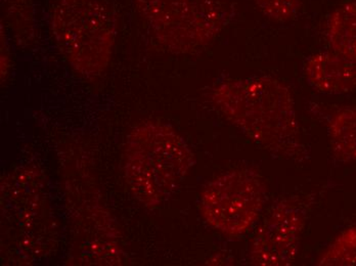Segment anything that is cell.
<instances>
[{
    "label": "cell",
    "instance_id": "obj_1",
    "mask_svg": "<svg viewBox=\"0 0 356 266\" xmlns=\"http://www.w3.org/2000/svg\"><path fill=\"white\" fill-rule=\"evenodd\" d=\"M212 101L262 150L284 159H303L294 97L281 80L266 75L227 80L214 88Z\"/></svg>",
    "mask_w": 356,
    "mask_h": 266
},
{
    "label": "cell",
    "instance_id": "obj_2",
    "mask_svg": "<svg viewBox=\"0 0 356 266\" xmlns=\"http://www.w3.org/2000/svg\"><path fill=\"white\" fill-rule=\"evenodd\" d=\"M196 163L184 138L171 125L145 120L127 138L123 157L126 185L149 208L168 200Z\"/></svg>",
    "mask_w": 356,
    "mask_h": 266
},
{
    "label": "cell",
    "instance_id": "obj_3",
    "mask_svg": "<svg viewBox=\"0 0 356 266\" xmlns=\"http://www.w3.org/2000/svg\"><path fill=\"white\" fill-rule=\"evenodd\" d=\"M62 55L81 76H101L112 58L118 16L108 0H56L49 17Z\"/></svg>",
    "mask_w": 356,
    "mask_h": 266
},
{
    "label": "cell",
    "instance_id": "obj_4",
    "mask_svg": "<svg viewBox=\"0 0 356 266\" xmlns=\"http://www.w3.org/2000/svg\"><path fill=\"white\" fill-rule=\"evenodd\" d=\"M2 222L13 263H30L53 245L47 183L35 167H19L1 183Z\"/></svg>",
    "mask_w": 356,
    "mask_h": 266
},
{
    "label": "cell",
    "instance_id": "obj_5",
    "mask_svg": "<svg viewBox=\"0 0 356 266\" xmlns=\"http://www.w3.org/2000/svg\"><path fill=\"white\" fill-rule=\"evenodd\" d=\"M152 35L167 51L192 53L211 44L236 15L232 0H132Z\"/></svg>",
    "mask_w": 356,
    "mask_h": 266
},
{
    "label": "cell",
    "instance_id": "obj_6",
    "mask_svg": "<svg viewBox=\"0 0 356 266\" xmlns=\"http://www.w3.org/2000/svg\"><path fill=\"white\" fill-rule=\"evenodd\" d=\"M266 200V185L257 173L234 169L204 188L200 210L211 228L229 237H238L257 222Z\"/></svg>",
    "mask_w": 356,
    "mask_h": 266
},
{
    "label": "cell",
    "instance_id": "obj_7",
    "mask_svg": "<svg viewBox=\"0 0 356 266\" xmlns=\"http://www.w3.org/2000/svg\"><path fill=\"white\" fill-rule=\"evenodd\" d=\"M307 209L302 201L277 202L256 231L250 246V263L261 266L292 265L305 228Z\"/></svg>",
    "mask_w": 356,
    "mask_h": 266
},
{
    "label": "cell",
    "instance_id": "obj_8",
    "mask_svg": "<svg viewBox=\"0 0 356 266\" xmlns=\"http://www.w3.org/2000/svg\"><path fill=\"white\" fill-rule=\"evenodd\" d=\"M304 74L309 85L321 94L356 92V63L335 51L312 55L304 66Z\"/></svg>",
    "mask_w": 356,
    "mask_h": 266
},
{
    "label": "cell",
    "instance_id": "obj_9",
    "mask_svg": "<svg viewBox=\"0 0 356 266\" xmlns=\"http://www.w3.org/2000/svg\"><path fill=\"white\" fill-rule=\"evenodd\" d=\"M327 39L333 51L356 63V0H347L333 10Z\"/></svg>",
    "mask_w": 356,
    "mask_h": 266
},
{
    "label": "cell",
    "instance_id": "obj_10",
    "mask_svg": "<svg viewBox=\"0 0 356 266\" xmlns=\"http://www.w3.org/2000/svg\"><path fill=\"white\" fill-rule=\"evenodd\" d=\"M329 131L336 159L343 163L356 162V108H345L334 115Z\"/></svg>",
    "mask_w": 356,
    "mask_h": 266
},
{
    "label": "cell",
    "instance_id": "obj_11",
    "mask_svg": "<svg viewBox=\"0 0 356 266\" xmlns=\"http://www.w3.org/2000/svg\"><path fill=\"white\" fill-rule=\"evenodd\" d=\"M4 22L8 24L19 47H28L35 40L34 0H1Z\"/></svg>",
    "mask_w": 356,
    "mask_h": 266
},
{
    "label": "cell",
    "instance_id": "obj_12",
    "mask_svg": "<svg viewBox=\"0 0 356 266\" xmlns=\"http://www.w3.org/2000/svg\"><path fill=\"white\" fill-rule=\"evenodd\" d=\"M318 265L356 266V226L342 231L321 255Z\"/></svg>",
    "mask_w": 356,
    "mask_h": 266
},
{
    "label": "cell",
    "instance_id": "obj_13",
    "mask_svg": "<svg viewBox=\"0 0 356 266\" xmlns=\"http://www.w3.org/2000/svg\"><path fill=\"white\" fill-rule=\"evenodd\" d=\"M256 6L273 21L286 23L298 16L300 0H254Z\"/></svg>",
    "mask_w": 356,
    "mask_h": 266
},
{
    "label": "cell",
    "instance_id": "obj_14",
    "mask_svg": "<svg viewBox=\"0 0 356 266\" xmlns=\"http://www.w3.org/2000/svg\"><path fill=\"white\" fill-rule=\"evenodd\" d=\"M12 55H10V47H8V38H6V27L1 23V82H6L10 76L12 70Z\"/></svg>",
    "mask_w": 356,
    "mask_h": 266
}]
</instances>
